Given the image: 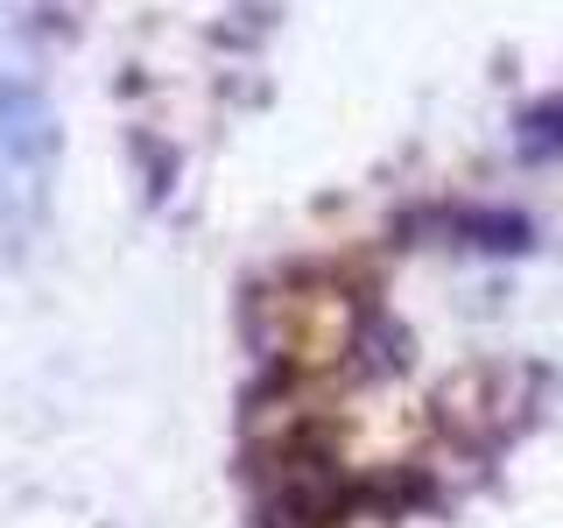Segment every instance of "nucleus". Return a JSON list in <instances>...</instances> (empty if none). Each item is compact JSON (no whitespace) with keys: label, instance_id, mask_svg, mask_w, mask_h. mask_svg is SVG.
<instances>
[{"label":"nucleus","instance_id":"nucleus-1","mask_svg":"<svg viewBox=\"0 0 563 528\" xmlns=\"http://www.w3.org/2000/svg\"><path fill=\"white\" fill-rule=\"evenodd\" d=\"M43 169H49V113L35 99V85H0V240H14L29 226V211L43 205Z\"/></svg>","mask_w":563,"mask_h":528}]
</instances>
